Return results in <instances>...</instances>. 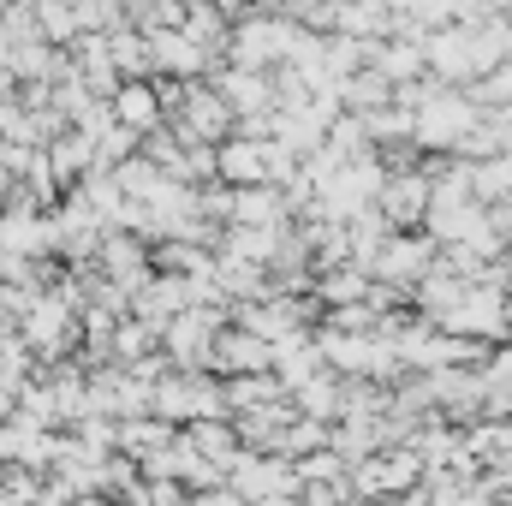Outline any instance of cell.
<instances>
[{
	"mask_svg": "<svg viewBox=\"0 0 512 506\" xmlns=\"http://www.w3.org/2000/svg\"><path fill=\"white\" fill-rule=\"evenodd\" d=\"M114 120L131 131H155L167 120V96H161V84H149V78H126L120 90H114Z\"/></svg>",
	"mask_w": 512,
	"mask_h": 506,
	"instance_id": "3957f363",
	"label": "cell"
},
{
	"mask_svg": "<svg viewBox=\"0 0 512 506\" xmlns=\"http://www.w3.org/2000/svg\"><path fill=\"white\" fill-rule=\"evenodd\" d=\"M423 197H429V191H423L417 179H405V185H382V203H387L393 221H417V215H423Z\"/></svg>",
	"mask_w": 512,
	"mask_h": 506,
	"instance_id": "9c48e42d",
	"label": "cell"
},
{
	"mask_svg": "<svg viewBox=\"0 0 512 506\" xmlns=\"http://www.w3.org/2000/svg\"><path fill=\"white\" fill-rule=\"evenodd\" d=\"M221 96L233 102L239 120H245V114H268V102H274V90L256 78V66H233V72L221 78Z\"/></svg>",
	"mask_w": 512,
	"mask_h": 506,
	"instance_id": "ba28073f",
	"label": "cell"
},
{
	"mask_svg": "<svg viewBox=\"0 0 512 506\" xmlns=\"http://www.w3.org/2000/svg\"><path fill=\"white\" fill-rule=\"evenodd\" d=\"M358 286H364L358 274H328V298H340V304H346V298H358Z\"/></svg>",
	"mask_w": 512,
	"mask_h": 506,
	"instance_id": "30bf717a",
	"label": "cell"
},
{
	"mask_svg": "<svg viewBox=\"0 0 512 506\" xmlns=\"http://www.w3.org/2000/svg\"><path fill=\"white\" fill-rule=\"evenodd\" d=\"M102 268H108V280L114 286H126V292H137L149 274V256H143V245L131 239V233H120V227H108V239H102Z\"/></svg>",
	"mask_w": 512,
	"mask_h": 506,
	"instance_id": "5b68a950",
	"label": "cell"
},
{
	"mask_svg": "<svg viewBox=\"0 0 512 506\" xmlns=\"http://www.w3.org/2000/svg\"><path fill=\"white\" fill-rule=\"evenodd\" d=\"M215 6H227V12H233V6H245V0H215Z\"/></svg>",
	"mask_w": 512,
	"mask_h": 506,
	"instance_id": "8fae6325",
	"label": "cell"
},
{
	"mask_svg": "<svg viewBox=\"0 0 512 506\" xmlns=\"http://www.w3.org/2000/svg\"><path fill=\"white\" fill-rule=\"evenodd\" d=\"M268 262H251V256L227 251L215 262V286L227 292V298H262V286H268V274H262Z\"/></svg>",
	"mask_w": 512,
	"mask_h": 506,
	"instance_id": "52a82bcc",
	"label": "cell"
},
{
	"mask_svg": "<svg viewBox=\"0 0 512 506\" xmlns=\"http://www.w3.org/2000/svg\"><path fill=\"white\" fill-rule=\"evenodd\" d=\"M215 370L227 376H251V370H274V340H262L256 328H221L215 334Z\"/></svg>",
	"mask_w": 512,
	"mask_h": 506,
	"instance_id": "7a4b0ae2",
	"label": "cell"
},
{
	"mask_svg": "<svg viewBox=\"0 0 512 506\" xmlns=\"http://www.w3.org/2000/svg\"><path fill=\"white\" fill-rule=\"evenodd\" d=\"M471 126H477V114H471L459 96L429 102V108L417 114V137H423V143H459V137H471Z\"/></svg>",
	"mask_w": 512,
	"mask_h": 506,
	"instance_id": "8992f818",
	"label": "cell"
},
{
	"mask_svg": "<svg viewBox=\"0 0 512 506\" xmlns=\"http://www.w3.org/2000/svg\"><path fill=\"white\" fill-rule=\"evenodd\" d=\"M221 179L227 185H262L268 179V137H233L221 143Z\"/></svg>",
	"mask_w": 512,
	"mask_h": 506,
	"instance_id": "277c9868",
	"label": "cell"
},
{
	"mask_svg": "<svg viewBox=\"0 0 512 506\" xmlns=\"http://www.w3.org/2000/svg\"><path fill=\"white\" fill-rule=\"evenodd\" d=\"M292 42H298V30L292 24H280V18H245L239 30H233V60L239 66H268V60H280V54H292Z\"/></svg>",
	"mask_w": 512,
	"mask_h": 506,
	"instance_id": "6da1fadb",
	"label": "cell"
}]
</instances>
